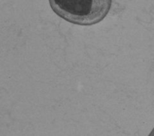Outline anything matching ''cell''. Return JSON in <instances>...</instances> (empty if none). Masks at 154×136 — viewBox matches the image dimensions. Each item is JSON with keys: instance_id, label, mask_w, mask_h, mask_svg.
<instances>
[{"instance_id": "1", "label": "cell", "mask_w": 154, "mask_h": 136, "mask_svg": "<svg viewBox=\"0 0 154 136\" xmlns=\"http://www.w3.org/2000/svg\"><path fill=\"white\" fill-rule=\"evenodd\" d=\"M50 4L63 19L80 25H92L106 16L111 1H51Z\"/></svg>"}]
</instances>
